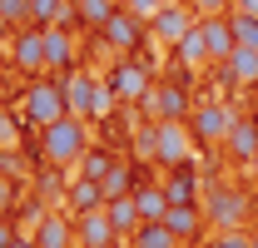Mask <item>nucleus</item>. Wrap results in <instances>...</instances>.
I'll return each instance as SVG.
<instances>
[{
  "instance_id": "obj_1",
  "label": "nucleus",
  "mask_w": 258,
  "mask_h": 248,
  "mask_svg": "<svg viewBox=\"0 0 258 248\" xmlns=\"http://www.w3.org/2000/svg\"><path fill=\"white\" fill-rule=\"evenodd\" d=\"M85 149H90V119H80V114H64L40 129V159L50 169H80Z\"/></svg>"
},
{
  "instance_id": "obj_2",
  "label": "nucleus",
  "mask_w": 258,
  "mask_h": 248,
  "mask_svg": "<svg viewBox=\"0 0 258 248\" xmlns=\"http://www.w3.org/2000/svg\"><path fill=\"white\" fill-rule=\"evenodd\" d=\"M70 114V104H64V80H45V75H35L25 94H20V119L30 124V129H45V124H55Z\"/></svg>"
},
{
  "instance_id": "obj_3",
  "label": "nucleus",
  "mask_w": 258,
  "mask_h": 248,
  "mask_svg": "<svg viewBox=\"0 0 258 248\" xmlns=\"http://www.w3.org/2000/svg\"><path fill=\"white\" fill-rule=\"evenodd\" d=\"M204 214H209V228H243L253 218V199L233 184H214L204 189Z\"/></svg>"
},
{
  "instance_id": "obj_4",
  "label": "nucleus",
  "mask_w": 258,
  "mask_h": 248,
  "mask_svg": "<svg viewBox=\"0 0 258 248\" xmlns=\"http://www.w3.org/2000/svg\"><path fill=\"white\" fill-rule=\"evenodd\" d=\"M233 109L228 104H219V99H204V104H194V114H189V129H194V139H199V149H224V139H228V129H233Z\"/></svg>"
},
{
  "instance_id": "obj_5",
  "label": "nucleus",
  "mask_w": 258,
  "mask_h": 248,
  "mask_svg": "<svg viewBox=\"0 0 258 248\" xmlns=\"http://www.w3.org/2000/svg\"><path fill=\"white\" fill-rule=\"evenodd\" d=\"M139 104H144V119H154V124L159 119H189L194 114V99H189V90L179 80H154Z\"/></svg>"
},
{
  "instance_id": "obj_6",
  "label": "nucleus",
  "mask_w": 258,
  "mask_h": 248,
  "mask_svg": "<svg viewBox=\"0 0 258 248\" xmlns=\"http://www.w3.org/2000/svg\"><path fill=\"white\" fill-rule=\"evenodd\" d=\"M5 55H10V70H20V75H45L50 60H45V25H20V30L10 35V45H5Z\"/></svg>"
},
{
  "instance_id": "obj_7",
  "label": "nucleus",
  "mask_w": 258,
  "mask_h": 248,
  "mask_svg": "<svg viewBox=\"0 0 258 248\" xmlns=\"http://www.w3.org/2000/svg\"><path fill=\"white\" fill-rule=\"evenodd\" d=\"M194 25H199V10H194L189 0H164V5H159V15L149 20V35L159 40L164 50H174V45H179V40L194 30Z\"/></svg>"
},
{
  "instance_id": "obj_8",
  "label": "nucleus",
  "mask_w": 258,
  "mask_h": 248,
  "mask_svg": "<svg viewBox=\"0 0 258 248\" xmlns=\"http://www.w3.org/2000/svg\"><path fill=\"white\" fill-rule=\"evenodd\" d=\"M194 149H199V139H194L189 119H159V154H154L159 169H179V164H189Z\"/></svg>"
},
{
  "instance_id": "obj_9",
  "label": "nucleus",
  "mask_w": 258,
  "mask_h": 248,
  "mask_svg": "<svg viewBox=\"0 0 258 248\" xmlns=\"http://www.w3.org/2000/svg\"><path fill=\"white\" fill-rule=\"evenodd\" d=\"M99 35H104V45H109L114 55H139V45L149 40V20H139L134 10H124V5H119Z\"/></svg>"
},
{
  "instance_id": "obj_10",
  "label": "nucleus",
  "mask_w": 258,
  "mask_h": 248,
  "mask_svg": "<svg viewBox=\"0 0 258 248\" xmlns=\"http://www.w3.org/2000/svg\"><path fill=\"white\" fill-rule=\"evenodd\" d=\"M109 85L119 94V104H139L149 85H154V75H149V65H139L134 55H114V70H109Z\"/></svg>"
},
{
  "instance_id": "obj_11",
  "label": "nucleus",
  "mask_w": 258,
  "mask_h": 248,
  "mask_svg": "<svg viewBox=\"0 0 258 248\" xmlns=\"http://www.w3.org/2000/svg\"><path fill=\"white\" fill-rule=\"evenodd\" d=\"M95 99H99V75H90V70H70L64 75V104H70V114L95 119Z\"/></svg>"
},
{
  "instance_id": "obj_12",
  "label": "nucleus",
  "mask_w": 258,
  "mask_h": 248,
  "mask_svg": "<svg viewBox=\"0 0 258 248\" xmlns=\"http://www.w3.org/2000/svg\"><path fill=\"white\" fill-rule=\"evenodd\" d=\"M45 60H50V75H70V70H80L75 30H64V25H45Z\"/></svg>"
},
{
  "instance_id": "obj_13",
  "label": "nucleus",
  "mask_w": 258,
  "mask_h": 248,
  "mask_svg": "<svg viewBox=\"0 0 258 248\" xmlns=\"http://www.w3.org/2000/svg\"><path fill=\"white\" fill-rule=\"evenodd\" d=\"M75 233H80V248H104V243H119V233H114V218H109V209H90V214H75Z\"/></svg>"
},
{
  "instance_id": "obj_14",
  "label": "nucleus",
  "mask_w": 258,
  "mask_h": 248,
  "mask_svg": "<svg viewBox=\"0 0 258 248\" xmlns=\"http://www.w3.org/2000/svg\"><path fill=\"white\" fill-rule=\"evenodd\" d=\"M164 223L179 233V243H194L204 228H209V214H204V199L199 204H169L164 209Z\"/></svg>"
},
{
  "instance_id": "obj_15",
  "label": "nucleus",
  "mask_w": 258,
  "mask_h": 248,
  "mask_svg": "<svg viewBox=\"0 0 258 248\" xmlns=\"http://www.w3.org/2000/svg\"><path fill=\"white\" fill-rule=\"evenodd\" d=\"M199 25H204V40H209V55H214V65H224L228 55H233V15H199Z\"/></svg>"
},
{
  "instance_id": "obj_16",
  "label": "nucleus",
  "mask_w": 258,
  "mask_h": 248,
  "mask_svg": "<svg viewBox=\"0 0 258 248\" xmlns=\"http://www.w3.org/2000/svg\"><path fill=\"white\" fill-rule=\"evenodd\" d=\"M224 154L238 164V169H248L258 154V124L253 119H233V129H228V139H224Z\"/></svg>"
},
{
  "instance_id": "obj_17",
  "label": "nucleus",
  "mask_w": 258,
  "mask_h": 248,
  "mask_svg": "<svg viewBox=\"0 0 258 248\" xmlns=\"http://www.w3.org/2000/svg\"><path fill=\"white\" fill-rule=\"evenodd\" d=\"M35 243H40V248H80V233H75V218H60V214H40V228H35Z\"/></svg>"
},
{
  "instance_id": "obj_18",
  "label": "nucleus",
  "mask_w": 258,
  "mask_h": 248,
  "mask_svg": "<svg viewBox=\"0 0 258 248\" xmlns=\"http://www.w3.org/2000/svg\"><path fill=\"white\" fill-rule=\"evenodd\" d=\"M164 194H169V204H199V199H204L194 159H189V164H179V169H169V179H164Z\"/></svg>"
},
{
  "instance_id": "obj_19",
  "label": "nucleus",
  "mask_w": 258,
  "mask_h": 248,
  "mask_svg": "<svg viewBox=\"0 0 258 248\" xmlns=\"http://www.w3.org/2000/svg\"><path fill=\"white\" fill-rule=\"evenodd\" d=\"M224 80L233 85V90H248V85H258V50H248V45H233V55L224 60Z\"/></svg>"
},
{
  "instance_id": "obj_20",
  "label": "nucleus",
  "mask_w": 258,
  "mask_h": 248,
  "mask_svg": "<svg viewBox=\"0 0 258 248\" xmlns=\"http://www.w3.org/2000/svg\"><path fill=\"white\" fill-rule=\"evenodd\" d=\"M64 204H70V214H90V209H104L109 199H104L99 179H85V174H75V179H70V189H64Z\"/></svg>"
},
{
  "instance_id": "obj_21",
  "label": "nucleus",
  "mask_w": 258,
  "mask_h": 248,
  "mask_svg": "<svg viewBox=\"0 0 258 248\" xmlns=\"http://www.w3.org/2000/svg\"><path fill=\"white\" fill-rule=\"evenodd\" d=\"M129 248H184V243H179V233H174L164 218H144V223L129 233Z\"/></svg>"
},
{
  "instance_id": "obj_22",
  "label": "nucleus",
  "mask_w": 258,
  "mask_h": 248,
  "mask_svg": "<svg viewBox=\"0 0 258 248\" xmlns=\"http://www.w3.org/2000/svg\"><path fill=\"white\" fill-rule=\"evenodd\" d=\"M174 60L184 65V70H204V65H214V55H209V40H204V25H194L189 35H184V40H179V45H174Z\"/></svg>"
},
{
  "instance_id": "obj_23",
  "label": "nucleus",
  "mask_w": 258,
  "mask_h": 248,
  "mask_svg": "<svg viewBox=\"0 0 258 248\" xmlns=\"http://www.w3.org/2000/svg\"><path fill=\"white\" fill-rule=\"evenodd\" d=\"M104 209H109V218H114V233H119V238H129V233H134V228L144 223L139 204H134V194H119V199H109Z\"/></svg>"
},
{
  "instance_id": "obj_24",
  "label": "nucleus",
  "mask_w": 258,
  "mask_h": 248,
  "mask_svg": "<svg viewBox=\"0 0 258 248\" xmlns=\"http://www.w3.org/2000/svg\"><path fill=\"white\" fill-rule=\"evenodd\" d=\"M114 10H119L114 0H80V30L99 35L104 25H109V15H114Z\"/></svg>"
},
{
  "instance_id": "obj_25",
  "label": "nucleus",
  "mask_w": 258,
  "mask_h": 248,
  "mask_svg": "<svg viewBox=\"0 0 258 248\" xmlns=\"http://www.w3.org/2000/svg\"><path fill=\"white\" fill-rule=\"evenodd\" d=\"M114 164H119V154H114V149H104V144H90V149H85V159H80V174H85V179H104Z\"/></svg>"
},
{
  "instance_id": "obj_26",
  "label": "nucleus",
  "mask_w": 258,
  "mask_h": 248,
  "mask_svg": "<svg viewBox=\"0 0 258 248\" xmlns=\"http://www.w3.org/2000/svg\"><path fill=\"white\" fill-rule=\"evenodd\" d=\"M134 204H139V214L144 218H164V209H169V194H164V184H144L134 189Z\"/></svg>"
},
{
  "instance_id": "obj_27",
  "label": "nucleus",
  "mask_w": 258,
  "mask_h": 248,
  "mask_svg": "<svg viewBox=\"0 0 258 248\" xmlns=\"http://www.w3.org/2000/svg\"><path fill=\"white\" fill-rule=\"evenodd\" d=\"M99 189H104V199H119V194H134V189H139V179H134V169L119 159V164L99 179Z\"/></svg>"
},
{
  "instance_id": "obj_28",
  "label": "nucleus",
  "mask_w": 258,
  "mask_h": 248,
  "mask_svg": "<svg viewBox=\"0 0 258 248\" xmlns=\"http://www.w3.org/2000/svg\"><path fill=\"white\" fill-rule=\"evenodd\" d=\"M228 15H233V40L248 45V50H258V15L253 10H228Z\"/></svg>"
},
{
  "instance_id": "obj_29",
  "label": "nucleus",
  "mask_w": 258,
  "mask_h": 248,
  "mask_svg": "<svg viewBox=\"0 0 258 248\" xmlns=\"http://www.w3.org/2000/svg\"><path fill=\"white\" fill-rule=\"evenodd\" d=\"M204 248H248V233L243 228H214V238Z\"/></svg>"
},
{
  "instance_id": "obj_30",
  "label": "nucleus",
  "mask_w": 258,
  "mask_h": 248,
  "mask_svg": "<svg viewBox=\"0 0 258 248\" xmlns=\"http://www.w3.org/2000/svg\"><path fill=\"white\" fill-rule=\"evenodd\" d=\"M64 0H30V25H55Z\"/></svg>"
},
{
  "instance_id": "obj_31",
  "label": "nucleus",
  "mask_w": 258,
  "mask_h": 248,
  "mask_svg": "<svg viewBox=\"0 0 258 248\" xmlns=\"http://www.w3.org/2000/svg\"><path fill=\"white\" fill-rule=\"evenodd\" d=\"M0 15L20 30V25H30V0H0Z\"/></svg>"
},
{
  "instance_id": "obj_32",
  "label": "nucleus",
  "mask_w": 258,
  "mask_h": 248,
  "mask_svg": "<svg viewBox=\"0 0 258 248\" xmlns=\"http://www.w3.org/2000/svg\"><path fill=\"white\" fill-rule=\"evenodd\" d=\"M0 149H20V124L0 109Z\"/></svg>"
},
{
  "instance_id": "obj_33",
  "label": "nucleus",
  "mask_w": 258,
  "mask_h": 248,
  "mask_svg": "<svg viewBox=\"0 0 258 248\" xmlns=\"http://www.w3.org/2000/svg\"><path fill=\"white\" fill-rule=\"evenodd\" d=\"M159 5H164V0H124V10H134L139 20H154V15H159Z\"/></svg>"
},
{
  "instance_id": "obj_34",
  "label": "nucleus",
  "mask_w": 258,
  "mask_h": 248,
  "mask_svg": "<svg viewBox=\"0 0 258 248\" xmlns=\"http://www.w3.org/2000/svg\"><path fill=\"white\" fill-rule=\"evenodd\" d=\"M199 15H224V10H233V0H189Z\"/></svg>"
},
{
  "instance_id": "obj_35",
  "label": "nucleus",
  "mask_w": 258,
  "mask_h": 248,
  "mask_svg": "<svg viewBox=\"0 0 258 248\" xmlns=\"http://www.w3.org/2000/svg\"><path fill=\"white\" fill-rule=\"evenodd\" d=\"M0 248H15V223H10V214H0Z\"/></svg>"
},
{
  "instance_id": "obj_36",
  "label": "nucleus",
  "mask_w": 258,
  "mask_h": 248,
  "mask_svg": "<svg viewBox=\"0 0 258 248\" xmlns=\"http://www.w3.org/2000/svg\"><path fill=\"white\" fill-rule=\"evenodd\" d=\"M10 204H15V184L0 179V214H10Z\"/></svg>"
},
{
  "instance_id": "obj_37",
  "label": "nucleus",
  "mask_w": 258,
  "mask_h": 248,
  "mask_svg": "<svg viewBox=\"0 0 258 248\" xmlns=\"http://www.w3.org/2000/svg\"><path fill=\"white\" fill-rule=\"evenodd\" d=\"M10 35H15V25H10V20L0 15V45H10Z\"/></svg>"
},
{
  "instance_id": "obj_38",
  "label": "nucleus",
  "mask_w": 258,
  "mask_h": 248,
  "mask_svg": "<svg viewBox=\"0 0 258 248\" xmlns=\"http://www.w3.org/2000/svg\"><path fill=\"white\" fill-rule=\"evenodd\" d=\"M233 10H253L258 15V0H233Z\"/></svg>"
},
{
  "instance_id": "obj_39",
  "label": "nucleus",
  "mask_w": 258,
  "mask_h": 248,
  "mask_svg": "<svg viewBox=\"0 0 258 248\" xmlns=\"http://www.w3.org/2000/svg\"><path fill=\"white\" fill-rule=\"evenodd\" d=\"M15 248H40V243H35V238H15Z\"/></svg>"
},
{
  "instance_id": "obj_40",
  "label": "nucleus",
  "mask_w": 258,
  "mask_h": 248,
  "mask_svg": "<svg viewBox=\"0 0 258 248\" xmlns=\"http://www.w3.org/2000/svg\"><path fill=\"white\" fill-rule=\"evenodd\" d=\"M248 248H258V233H248Z\"/></svg>"
},
{
  "instance_id": "obj_41",
  "label": "nucleus",
  "mask_w": 258,
  "mask_h": 248,
  "mask_svg": "<svg viewBox=\"0 0 258 248\" xmlns=\"http://www.w3.org/2000/svg\"><path fill=\"white\" fill-rule=\"evenodd\" d=\"M114 5H124V0H114Z\"/></svg>"
}]
</instances>
